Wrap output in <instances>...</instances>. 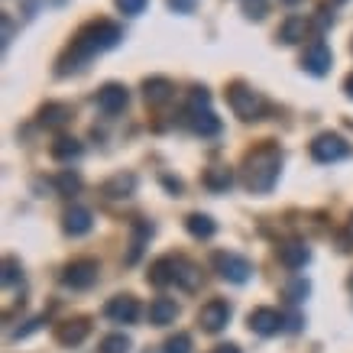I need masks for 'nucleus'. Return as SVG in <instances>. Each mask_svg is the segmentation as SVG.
Masks as SVG:
<instances>
[{
	"label": "nucleus",
	"mask_w": 353,
	"mask_h": 353,
	"mask_svg": "<svg viewBox=\"0 0 353 353\" xmlns=\"http://www.w3.org/2000/svg\"><path fill=\"white\" fill-rule=\"evenodd\" d=\"M204 185H208L211 192H227V188L234 185V172L227 169V165H214V169L204 172Z\"/></svg>",
	"instance_id": "obj_24"
},
{
	"label": "nucleus",
	"mask_w": 353,
	"mask_h": 353,
	"mask_svg": "<svg viewBox=\"0 0 353 353\" xmlns=\"http://www.w3.org/2000/svg\"><path fill=\"white\" fill-rule=\"evenodd\" d=\"M299 327H301V318H299V314H292V318H289V331H299Z\"/></svg>",
	"instance_id": "obj_41"
},
{
	"label": "nucleus",
	"mask_w": 353,
	"mask_h": 353,
	"mask_svg": "<svg viewBox=\"0 0 353 353\" xmlns=\"http://www.w3.org/2000/svg\"><path fill=\"white\" fill-rule=\"evenodd\" d=\"M72 120V108L68 104H46L43 110H39V123L43 127H65Z\"/></svg>",
	"instance_id": "obj_22"
},
{
	"label": "nucleus",
	"mask_w": 353,
	"mask_h": 353,
	"mask_svg": "<svg viewBox=\"0 0 353 353\" xmlns=\"http://www.w3.org/2000/svg\"><path fill=\"white\" fill-rule=\"evenodd\" d=\"M162 182H165V188H169V192L182 194V182H179V179H169V175H162Z\"/></svg>",
	"instance_id": "obj_36"
},
{
	"label": "nucleus",
	"mask_w": 353,
	"mask_h": 353,
	"mask_svg": "<svg viewBox=\"0 0 353 353\" xmlns=\"http://www.w3.org/2000/svg\"><path fill=\"white\" fill-rule=\"evenodd\" d=\"M305 32H308V20L305 17H289V20L279 26V43H285V46H295L305 39Z\"/></svg>",
	"instance_id": "obj_19"
},
{
	"label": "nucleus",
	"mask_w": 353,
	"mask_h": 353,
	"mask_svg": "<svg viewBox=\"0 0 353 353\" xmlns=\"http://www.w3.org/2000/svg\"><path fill=\"white\" fill-rule=\"evenodd\" d=\"M185 230L192 236H198V240H211L217 224H214V217H208V214H188L185 217Z\"/></svg>",
	"instance_id": "obj_21"
},
{
	"label": "nucleus",
	"mask_w": 353,
	"mask_h": 353,
	"mask_svg": "<svg viewBox=\"0 0 353 353\" xmlns=\"http://www.w3.org/2000/svg\"><path fill=\"white\" fill-rule=\"evenodd\" d=\"M172 10H192V0H169Z\"/></svg>",
	"instance_id": "obj_38"
},
{
	"label": "nucleus",
	"mask_w": 353,
	"mask_h": 353,
	"mask_svg": "<svg viewBox=\"0 0 353 353\" xmlns=\"http://www.w3.org/2000/svg\"><path fill=\"white\" fill-rule=\"evenodd\" d=\"M285 3H299V0H285Z\"/></svg>",
	"instance_id": "obj_42"
},
{
	"label": "nucleus",
	"mask_w": 353,
	"mask_h": 353,
	"mask_svg": "<svg viewBox=\"0 0 353 353\" xmlns=\"http://www.w3.org/2000/svg\"><path fill=\"white\" fill-rule=\"evenodd\" d=\"M146 3H150V0H117L120 13H127V17H139V13L146 10Z\"/></svg>",
	"instance_id": "obj_32"
},
{
	"label": "nucleus",
	"mask_w": 353,
	"mask_h": 353,
	"mask_svg": "<svg viewBox=\"0 0 353 353\" xmlns=\"http://www.w3.org/2000/svg\"><path fill=\"white\" fill-rule=\"evenodd\" d=\"M227 321H230V305L221 299H211L198 311V324H201V331H208V334H221L227 327Z\"/></svg>",
	"instance_id": "obj_9"
},
{
	"label": "nucleus",
	"mask_w": 353,
	"mask_h": 353,
	"mask_svg": "<svg viewBox=\"0 0 353 353\" xmlns=\"http://www.w3.org/2000/svg\"><path fill=\"white\" fill-rule=\"evenodd\" d=\"M97 272H101V266H97V259H75V263H68L62 272V285H68V289H91L97 282Z\"/></svg>",
	"instance_id": "obj_5"
},
{
	"label": "nucleus",
	"mask_w": 353,
	"mask_h": 353,
	"mask_svg": "<svg viewBox=\"0 0 353 353\" xmlns=\"http://www.w3.org/2000/svg\"><path fill=\"white\" fill-rule=\"evenodd\" d=\"M350 289H353V279H350Z\"/></svg>",
	"instance_id": "obj_43"
},
{
	"label": "nucleus",
	"mask_w": 353,
	"mask_h": 353,
	"mask_svg": "<svg viewBox=\"0 0 353 353\" xmlns=\"http://www.w3.org/2000/svg\"><path fill=\"white\" fill-rule=\"evenodd\" d=\"M347 152H350V146H347V139L337 137V133H321V137H314V143H311L314 162H337V159H343Z\"/></svg>",
	"instance_id": "obj_6"
},
{
	"label": "nucleus",
	"mask_w": 353,
	"mask_h": 353,
	"mask_svg": "<svg viewBox=\"0 0 353 353\" xmlns=\"http://www.w3.org/2000/svg\"><path fill=\"white\" fill-rule=\"evenodd\" d=\"M227 104H230V110H234L240 120H263V114H266V97L259 94V91H253L250 85H243V81H234V85L227 88Z\"/></svg>",
	"instance_id": "obj_3"
},
{
	"label": "nucleus",
	"mask_w": 353,
	"mask_h": 353,
	"mask_svg": "<svg viewBox=\"0 0 353 353\" xmlns=\"http://www.w3.org/2000/svg\"><path fill=\"white\" fill-rule=\"evenodd\" d=\"M49 152H52V159H59V162H72L81 156V143H78L75 137H59L52 146H49Z\"/></svg>",
	"instance_id": "obj_23"
},
{
	"label": "nucleus",
	"mask_w": 353,
	"mask_h": 353,
	"mask_svg": "<svg viewBox=\"0 0 353 353\" xmlns=\"http://www.w3.org/2000/svg\"><path fill=\"white\" fill-rule=\"evenodd\" d=\"M279 263L285 269H305L311 263V250L305 240H285L279 243Z\"/></svg>",
	"instance_id": "obj_14"
},
{
	"label": "nucleus",
	"mask_w": 353,
	"mask_h": 353,
	"mask_svg": "<svg viewBox=\"0 0 353 353\" xmlns=\"http://www.w3.org/2000/svg\"><path fill=\"white\" fill-rule=\"evenodd\" d=\"M10 36H13V23H10V17H3V46L10 43Z\"/></svg>",
	"instance_id": "obj_37"
},
{
	"label": "nucleus",
	"mask_w": 353,
	"mask_h": 353,
	"mask_svg": "<svg viewBox=\"0 0 353 353\" xmlns=\"http://www.w3.org/2000/svg\"><path fill=\"white\" fill-rule=\"evenodd\" d=\"M308 292H311L308 282H305V279H295V282H289V289H285V299L299 305V301H305V295H308Z\"/></svg>",
	"instance_id": "obj_30"
},
{
	"label": "nucleus",
	"mask_w": 353,
	"mask_h": 353,
	"mask_svg": "<svg viewBox=\"0 0 353 353\" xmlns=\"http://www.w3.org/2000/svg\"><path fill=\"white\" fill-rule=\"evenodd\" d=\"M17 282H23V269L13 256H7L3 259V285L10 289V285H17Z\"/></svg>",
	"instance_id": "obj_27"
},
{
	"label": "nucleus",
	"mask_w": 353,
	"mask_h": 353,
	"mask_svg": "<svg viewBox=\"0 0 353 353\" xmlns=\"http://www.w3.org/2000/svg\"><path fill=\"white\" fill-rule=\"evenodd\" d=\"M208 108H211V91H208V88H192L188 110H208Z\"/></svg>",
	"instance_id": "obj_28"
},
{
	"label": "nucleus",
	"mask_w": 353,
	"mask_h": 353,
	"mask_svg": "<svg viewBox=\"0 0 353 353\" xmlns=\"http://www.w3.org/2000/svg\"><path fill=\"white\" fill-rule=\"evenodd\" d=\"M91 334V324L88 318H68L55 327V341L62 343V347H78V343H85V337Z\"/></svg>",
	"instance_id": "obj_15"
},
{
	"label": "nucleus",
	"mask_w": 353,
	"mask_h": 353,
	"mask_svg": "<svg viewBox=\"0 0 353 353\" xmlns=\"http://www.w3.org/2000/svg\"><path fill=\"white\" fill-rule=\"evenodd\" d=\"M101 353H130V337L123 334H108L101 341Z\"/></svg>",
	"instance_id": "obj_26"
},
{
	"label": "nucleus",
	"mask_w": 353,
	"mask_h": 353,
	"mask_svg": "<svg viewBox=\"0 0 353 353\" xmlns=\"http://www.w3.org/2000/svg\"><path fill=\"white\" fill-rule=\"evenodd\" d=\"M243 13L250 20H263L266 17V0H243Z\"/></svg>",
	"instance_id": "obj_31"
},
{
	"label": "nucleus",
	"mask_w": 353,
	"mask_h": 353,
	"mask_svg": "<svg viewBox=\"0 0 353 353\" xmlns=\"http://www.w3.org/2000/svg\"><path fill=\"white\" fill-rule=\"evenodd\" d=\"M120 39H123V32H120L117 23H110V20H94V23H88V26H81L78 36L72 39V46H68V52L59 59V75L78 72L88 59L114 49Z\"/></svg>",
	"instance_id": "obj_1"
},
{
	"label": "nucleus",
	"mask_w": 353,
	"mask_h": 353,
	"mask_svg": "<svg viewBox=\"0 0 353 353\" xmlns=\"http://www.w3.org/2000/svg\"><path fill=\"white\" fill-rule=\"evenodd\" d=\"M343 94L347 97H353V72L347 75V81H343Z\"/></svg>",
	"instance_id": "obj_40"
},
{
	"label": "nucleus",
	"mask_w": 353,
	"mask_h": 353,
	"mask_svg": "<svg viewBox=\"0 0 353 353\" xmlns=\"http://www.w3.org/2000/svg\"><path fill=\"white\" fill-rule=\"evenodd\" d=\"M165 353H192V337L188 334H175L165 341Z\"/></svg>",
	"instance_id": "obj_29"
},
{
	"label": "nucleus",
	"mask_w": 353,
	"mask_h": 353,
	"mask_svg": "<svg viewBox=\"0 0 353 353\" xmlns=\"http://www.w3.org/2000/svg\"><path fill=\"white\" fill-rule=\"evenodd\" d=\"M214 269L217 276L227 279V282H246L250 279V272H253V266H250V259L236 256V253H214Z\"/></svg>",
	"instance_id": "obj_7"
},
{
	"label": "nucleus",
	"mask_w": 353,
	"mask_h": 353,
	"mask_svg": "<svg viewBox=\"0 0 353 353\" xmlns=\"http://www.w3.org/2000/svg\"><path fill=\"white\" fill-rule=\"evenodd\" d=\"M214 353H240V347L236 343H221V347H214Z\"/></svg>",
	"instance_id": "obj_39"
},
{
	"label": "nucleus",
	"mask_w": 353,
	"mask_h": 353,
	"mask_svg": "<svg viewBox=\"0 0 353 353\" xmlns=\"http://www.w3.org/2000/svg\"><path fill=\"white\" fill-rule=\"evenodd\" d=\"M331 23H334V17H331V13H327V10H321V17L314 20V26H318V30H327Z\"/></svg>",
	"instance_id": "obj_35"
},
{
	"label": "nucleus",
	"mask_w": 353,
	"mask_h": 353,
	"mask_svg": "<svg viewBox=\"0 0 353 353\" xmlns=\"http://www.w3.org/2000/svg\"><path fill=\"white\" fill-rule=\"evenodd\" d=\"M172 94H175V88H172L169 78L156 75V78H146V81H143V97H146V104H152V108L165 104Z\"/></svg>",
	"instance_id": "obj_16"
},
{
	"label": "nucleus",
	"mask_w": 353,
	"mask_h": 353,
	"mask_svg": "<svg viewBox=\"0 0 353 353\" xmlns=\"http://www.w3.org/2000/svg\"><path fill=\"white\" fill-rule=\"evenodd\" d=\"M188 114V123H192V130L198 133V137H217L221 133V120L214 117V110H185Z\"/></svg>",
	"instance_id": "obj_18"
},
{
	"label": "nucleus",
	"mask_w": 353,
	"mask_h": 353,
	"mask_svg": "<svg viewBox=\"0 0 353 353\" xmlns=\"http://www.w3.org/2000/svg\"><path fill=\"white\" fill-rule=\"evenodd\" d=\"M282 314H279L276 308H253L250 311V318H246V324H250V331L259 334V337H272V334L282 331Z\"/></svg>",
	"instance_id": "obj_10"
},
{
	"label": "nucleus",
	"mask_w": 353,
	"mask_h": 353,
	"mask_svg": "<svg viewBox=\"0 0 353 353\" xmlns=\"http://www.w3.org/2000/svg\"><path fill=\"white\" fill-rule=\"evenodd\" d=\"M104 314H108L114 324H133L139 318V301L133 295H117L104 305Z\"/></svg>",
	"instance_id": "obj_13"
},
{
	"label": "nucleus",
	"mask_w": 353,
	"mask_h": 353,
	"mask_svg": "<svg viewBox=\"0 0 353 353\" xmlns=\"http://www.w3.org/2000/svg\"><path fill=\"white\" fill-rule=\"evenodd\" d=\"M337 250H341V253H353V234H341L337 236Z\"/></svg>",
	"instance_id": "obj_34"
},
{
	"label": "nucleus",
	"mask_w": 353,
	"mask_h": 353,
	"mask_svg": "<svg viewBox=\"0 0 353 353\" xmlns=\"http://www.w3.org/2000/svg\"><path fill=\"white\" fill-rule=\"evenodd\" d=\"M331 62H334L331 46L324 43V39H314V43L305 49V55H301V68H305L308 75H318V78L331 72Z\"/></svg>",
	"instance_id": "obj_8"
},
{
	"label": "nucleus",
	"mask_w": 353,
	"mask_h": 353,
	"mask_svg": "<svg viewBox=\"0 0 353 353\" xmlns=\"http://www.w3.org/2000/svg\"><path fill=\"white\" fill-rule=\"evenodd\" d=\"M133 192H137V175L133 172H117L101 185V194L108 201H127V198H133Z\"/></svg>",
	"instance_id": "obj_11"
},
{
	"label": "nucleus",
	"mask_w": 353,
	"mask_h": 353,
	"mask_svg": "<svg viewBox=\"0 0 353 353\" xmlns=\"http://www.w3.org/2000/svg\"><path fill=\"white\" fill-rule=\"evenodd\" d=\"M179 318V305L172 299H156L150 305V324H156V327H165V324H172Z\"/></svg>",
	"instance_id": "obj_20"
},
{
	"label": "nucleus",
	"mask_w": 353,
	"mask_h": 353,
	"mask_svg": "<svg viewBox=\"0 0 353 353\" xmlns=\"http://www.w3.org/2000/svg\"><path fill=\"white\" fill-rule=\"evenodd\" d=\"M55 188H59V194H78L81 192V175L78 172H59L55 175Z\"/></svg>",
	"instance_id": "obj_25"
},
{
	"label": "nucleus",
	"mask_w": 353,
	"mask_h": 353,
	"mask_svg": "<svg viewBox=\"0 0 353 353\" xmlns=\"http://www.w3.org/2000/svg\"><path fill=\"white\" fill-rule=\"evenodd\" d=\"M43 321H46V318H32V321L26 324V327H20V331H13V341H23V337H30V334L36 331V327H39Z\"/></svg>",
	"instance_id": "obj_33"
},
{
	"label": "nucleus",
	"mask_w": 353,
	"mask_h": 353,
	"mask_svg": "<svg viewBox=\"0 0 353 353\" xmlns=\"http://www.w3.org/2000/svg\"><path fill=\"white\" fill-rule=\"evenodd\" d=\"M185 263H188V259H182V256H159L150 266L146 279H150L156 289H165V285H172V282H182Z\"/></svg>",
	"instance_id": "obj_4"
},
{
	"label": "nucleus",
	"mask_w": 353,
	"mask_h": 353,
	"mask_svg": "<svg viewBox=\"0 0 353 353\" xmlns=\"http://www.w3.org/2000/svg\"><path fill=\"white\" fill-rule=\"evenodd\" d=\"M65 234L68 236H85L91 227H94V217H91V211L88 208H68L65 211Z\"/></svg>",
	"instance_id": "obj_17"
},
{
	"label": "nucleus",
	"mask_w": 353,
	"mask_h": 353,
	"mask_svg": "<svg viewBox=\"0 0 353 353\" xmlns=\"http://www.w3.org/2000/svg\"><path fill=\"white\" fill-rule=\"evenodd\" d=\"M127 104H130V91L123 85H117V81H110V85H104L101 91H97V108L104 110L108 117L120 114Z\"/></svg>",
	"instance_id": "obj_12"
},
{
	"label": "nucleus",
	"mask_w": 353,
	"mask_h": 353,
	"mask_svg": "<svg viewBox=\"0 0 353 353\" xmlns=\"http://www.w3.org/2000/svg\"><path fill=\"white\" fill-rule=\"evenodd\" d=\"M282 172V152L272 143H263L253 152H246L243 159V185L253 194H269L279 182Z\"/></svg>",
	"instance_id": "obj_2"
}]
</instances>
